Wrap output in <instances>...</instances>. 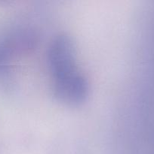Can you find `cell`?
I'll list each match as a JSON object with an SVG mask.
<instances>
[{
  "instance_id": "6da1fadb",
  "label": "cell",
  "mask_w": 154,
  "mask_h": 154,
  "mask_svg": "<svg viewBox=\"0 0 154 154\" xmlns=\"http://www.w3.org/2000/svg\"><path fill=\"white\" fill-rule=\"evenodd\" d=\"M74 44L65 35H57L48 50V67L54 95L68 104L82 103L87 96L88 83L78 66Z\"/></svg>"
}]
</instances>
